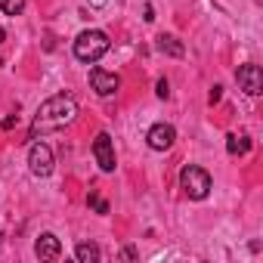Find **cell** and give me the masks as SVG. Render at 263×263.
Segmentation results:
<instances>
[{"label": "cell", "mask_w": 263, "mask_h": 263, "mask_svg": "<svg viewBox=\"0 0 263 263\" xmlns=\"http://www.w3.org/2000/svg\"><path fill=\"white\" fill-rule=\"evenodd\" d=\"M74 118H78V99H74V96H68V93L50 96V99L37 108V115H34V121H31V140H34L37 134H50V130H59V127L71 124Z\"/></svg>", "instance_id": "cell-1"}, {"label": "cell", "mask_w": 263, "mask_h": 263, "mask_svg": "<svg viewBox=\"0 0 263 263\" xmlns=\"http://www.w3.org/2000/svg\"><path fill=\"white\" fill-rule=\"evenodd\" d=\"M108 47L111 44H108V34L105 31H84L74 41V56L81 62H99L108 53Z\"/></svg>", "instance_id": "cell-2"}, {"label": "cell", "mask_w": 263, "mask_h": 263, "mask_svg": "<svg viewBox=\"0 0 263 263\" xmlns=\"http://www.w3.org/2000/svg\"><path fill=\"white\" fill-rule=\"evenodd\" d=\"M180 186H183V192H186L189 198L201 201V198H208V192H211V174H208L204 167L186 164L183 174H180Z\"/></svg>", "instance_id": "cell-3"}, {"label": "cell", "mask_w": 263, "mask_h": 263, "mask_svg": "<svg viewBox=\"0 0 263 263\" xmlns=\"http://www.w3.org/2000/svg\"><path fill=\"white\" fill-rule=\"evenodd\" d=\"M28 167L34 177H50L53 174V149L47 143H34L28 149Z\"/></svg>", "instance_id": "cell-4"}, {"label": "cell", "mask_w": 263, "mask_h": 263, "mask_svg": "<svg viewBox=\"0 0 263 263\" xmlns=\"http://www.w3.org/2000/svg\"><path fill=\"white\" fill-rule=\"evenodd\" d=\"M235 81H238V87H241L248 96H260V93H263V71H260V65H254V62L238 65Z\"/></svg>", "instance_id": "cell-5"}, {"label": "cell", "mask_w": 263, "mask_h": 263, "mask_svg": "<svg viewBox=\"0 0 263 263\" xmlns=\"http://www.w3.org/2000/svg\"><path fill=\"white\" fill-rule=\"evenodd\" d=\"M93 155H96V164H99L105 174L115 171V143H111V137L105 134V130L93 140Z\"/></svg>", "instance_id": "cell-6"}, {"label": "cell", "mask_w": 263, "mask_h": 263, "mask_svg": "<svg viewBox=\"0 0 263 263\" xmlns=\"http://www.w3.org/2000/svg\"><path fill=\"white\" fill-rule=\"evenodd\" d=\"M146 140H149V149H155V152H167V149L174 146V140H177V130H174L171 124H155L149 134H146Z\"/></svg>", "instance_id": "cell-7"}, {"label": "cell", "mask_w": 263, "mask_h": 263, "mask_svg": "<svg viewBox=\"0 0 263 263\" xmlns=\"http://www.w3.org/2000/svg\"><path fill=\"white\" fill-rule=\"evenodd\" d=\"M90 84H93V90H96L99 96H111V93H118V87H121V78H118L115 71L93 68V71H90Z\"/></svg>", "instance_id": "cell-8"}, {"label": "cell", "mask_w": 263, "mask_h": 263, "mask_svg": "<svg viewBox=\"0 0 263 263\" xmlns=\"http://www.w3.org/2000/svg\"><path fill=\"white\" fill-rule=\"evenodd\" d=\"M34 254H37L41 260H59V254H62V241H59L53 232H44V235L34 241Z\"/></svg>", "instance_id": "cell-9"}, {"label": "cell", "mask_w": 263, "mask_h": 263, "mask_svg": "<svg viewBox=\"0 0 263 263\" xmlns=\"http://www.w3.org/2000/svg\"><path fill=\"white\" fill-rule=\"evenodd\" d=\"M155 47H158V53H164V56H174V59H183L186 56V47L174 37V34H161L158 41H155Z\"/></svg>", "instance_id": "cell-10"}, {"label": "cell", "mask_w": 263, "mask_h": 263, "mask_svg": "<svg viewBox=\"0 0 263 263\" xmlns=\"http://www.w3.org/2000/svg\"><path fill=\"white\" fill-rule=\"evenodd\" d=\"M226 152H229V155H248V152H251V137H245V134H229V137H226Z\"/></svg>", "instance_id": "cell-11"}, {"label": "cell", "mask_w": 263, "mask_h": 263, "mask_svg": "<svg viewBox=\"0 0 263 263\" xmlns=\"http://www.w3.org/2000/svg\"><path fill=\"white\" fill-rule=\"evenodd\" d=\"M74 257H78L81 263H96V260H99V248H96L93 241H81V245L74 248Z\"/></svg>", "instance_id": "cell-12"}, {"label": "cell", "mask_w": 263, "mask_h": 263, "mask_svg": "<svg viewBox=\"0 0 263 263\" xmlns=\"http://www.w3.org/2000/svg\"><path fill=\"white\" fill-rule=\"evenodd\" d=\"M25 10V0H0V13L4 16H19Z\"/></svg>", "instance_id": "cell-13"}, {"label": "cell", "mask_w": 263, "mask_h": 263, "mask_svg": "<svg viewBox=\"0 0 263 263\" xmlns=\"http://www.w3.org/2000/svg\"><path fill=\"white\" fill-rule=\"evenodd\" d=\"M87 204H93V208H96V214H108V204L99 198V192H90V195H87Z\"/></svg>", "instance_id": "cell-14"}, {"label": "cell", "mask_w": 263, "mask_h": 263, "mask_svg": "<svg viewBox=\"0 0 263 263\" xmlns=\"http://www.w3.org/2000/svg\"><path fill=\"white\" fill-rule=\"evenodd\" d=\"M155 93H158V96H161V99H167V96H171V84H167V81H164V78H161V81H158V84H155Z\"/></svg>", "instance_id": "cell-15"}, {"label": "cell", "mask_w": 263, "mask_h": 263, "mask_svg": "<svg viewBox=\"0 0 263 263\" xmlns=\"http://www.w3.org/2000/svg\"><path fill=\"white\" fill-rule=\"evenodd\" d=\"M220 96H223V87H220V84H214V87H211V93H208V102L214 105V102H220Z\"/></svg>", "instance_id": "cell-16"}, {"label": "cell", "mask_w": 263, "mask_h": 263, "mask_svg": "<svg viewBox=\"0 0 263 263\" xmlns=\"http://www.w3.org/2000/svg\"><path fill=\"white\" fill-rule=\"evenodd\" d=\"M16 121H19L16 115H10V118H4V130H13V127H16Z\"/></svg>", "instance_id": "cell-17"}, {"label": "cell", "mask_w": 263, "mask_h": 263, "mask_svg": "<svg viewBox=\"0 0 263 263\" xmlns=\"http://www.w3.org/2000/svg\"><path fill=\"white\" fill-rule=\"evenodd\" d=\"M134 257H137L134 248H124V251H121V260H134Z\"/></svg>", "instance_id": "cell-18"}, {"label": "cell", "mask_w": 263, "mask_h": 263, "mask_svg": "<svg viewBox=\"0 0 263 263\" xmlns=\"http://www.w3.org/2000/svg\"><path fill=\"white\" fill-rule=\"evenodd\" d=\"M90 4H93V7H102V4H105V0H90Z\"/></svg>", "instance_id": "cell-19"}, {"label": "cell", "mask_w": 263, "mask_h": 263, "mask_svg": "<svg viewBox=\"0 0 263 263\" xmlns=\"http://www.w3.org/2000/svg\"><path fill=\"white\" fill-rule=\"evenodd\" d=\"M0 238H4V229H0Z\"/></svg>", "instance_id": "cell-20"}]
</instances>
